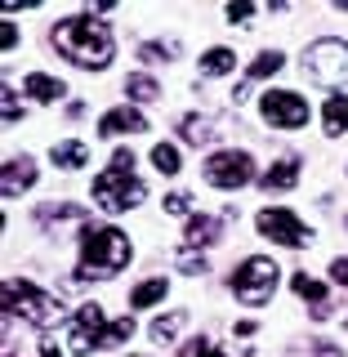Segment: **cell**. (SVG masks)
Instances as JSON below:
<instances>
[{"mask_svg":"<svg viewBox=\"0 0 348 357\" xmlns=\"http://www.w3.org/2000/svg\"><path fill=\"white\" fill-rule=\"evenodd\" d=\"M134 335V321L121 317V321H107L98 304H81L67 326V349L72 353H94V349H107V344H121Z\"/></svg>","mask_w":348,"mask_h":357,"instance_id":"5","label":"cell"},{"mask_svg":"<svg viewBox=\"0 0 348 357\" xmlns=\"http://www.w3.org/2000/svg\"><path fill=\"white\" fill-rule=\"evenodd\" d=\"M40 353H45V357H63V353H59V344H54L50 335H45V340H40Z\"/></svg>","mask_w":348,"mask_h":357,"instance_id":"34","label":"cell"},{"mask_svg":"<svg viewBox=\"0 0 348 357\" xmlns=\"http://www.w3.org/2000/svg\"><path fill=\"white\" fill-rule=\"evenodd\" d=\"M290 286H295V295L304 299V304H312V312H317V317H326V286H321L317 277L295 273V277H290Z\"/></svg>","mask_w":348,"mask_h":357,"instance_id":"15","label":"cell"},{"mask_svg":"<svg viewBox=\"0 0 348 357\" xmlns=\"http://www.w3.org/2000/svg\"><path fill=\"white\" fill-rule=\"evenodd\" d=\"M183 321H188V312H170V317H156V321H152V340H174V335L183 331Z\"/></svg>","mask_w":348,"mask_h":357,"instance_id":"25","label":"cell"},{"mask_svg":"<svg viewBox=\"0 0 348 357\" xmlns=\"http://www.w3.org/2000/svg\"><path fill=\"white\" fill-rule=\"evenodd\" d=\"M143 197H148V188H143V178H134V152L116 148L112 161H107V170L94 178V201L107 210V215H126V210L139 206Z\"/></svg>","mask_w":348,"mask_h":357,"instance_id":"3","label":"cell"},{"mask_svg":"<svg viewBox=\"0 0 348 357\" xmlns=\"http://www.w3.org/2000/svg\"><path fill=\"white\" fill-rule=\"evenodd\" d=\"M50 161H54V165H63V170H81V165L89 161V148H85L81 139H67V143H54Z\"/></svg>","mask_w":348,"mask_h":357,"instance_id":"16","label":"cell"},{"mask_svg":"<svg viewBox=\"0 0 348 357\" xmlns=\"http://www.w3.org/2000/svg\"><path fill=\"white\" fill-rule=\"evenodd\" d=\"M304 72H308L317 85H326V89L344 85V81H348V45L335 40V36L312 40L308 50H304Z\"/></svg>","mask_w":348,"mask_h":357,"instance_id":"7","label":"cell"},{"mask_svg":"<svg viewBox=\"0 0 348 357\" xmlns=\"http://www.w3.org/2000/svg\"><path fill=\"white\" fill-rule=\"evenodd\" d=\"M295 178H299V156H286V161H277V165H268V170H264L259 188H264V192H290Z\"/></svg>","mask_w":348,"mask_h":357,"instance_id":"13","label":"cell"},{"mask_svg":"<svg viewBox=\"0 0 348 357\" xmlns=\"http://www.w3.org/2000/svg\"><path fill=\"white\" fill-rule=\"evenodd\" d=\"M22 89H27L36 103H59V98L67 94V85L59 81V76H45V72H31L27 81H22Z\"/></svg>","mask_w":348,"mask_h":357,"instance_id":"14","label":"cell"},{"mask_svg":"<svg viewBox=\"0 0 348 357\" xmlns=\"http://www.w3.org/2000/svg\"><path fill=\"white\" fill-rule=\"evenodd\" d=\"M0 308H5L9 321H31V326L50 331L54 321H63V299L50 295V290L31 286V282H5V290H0Z\"/></svg>","mask_w":348,"mask_h":357,"instance_id":"4","label":"cell"},{"mask_svg":"<svg viewBox=\"0 0 348 357\" xmlns=\"http://www.w3.org/2000/svg\"><path fill=\"white\" fill-rule=\"evenodd\" d=\"M188 206H192V197H188V192H174V197H165V215H183Z\"/></svg>","mask_w":348,"mask_h":357,"instance_id":"30","label":"cell"},{"mask_svg":"<svg viewBox=\"0 0 348 357\" xmlns=\"http://www.w3.org/2000/svg\"><path fill=\"white\" fill-rule=\"evenodd\" d=\"M179 357H223V353L206 340V335H197V340H188L183 349H179Z\"/></svg>","mask_w":348,"mask_h":357,"instance_id":"28","label":"cell"},{"mask_svg":"<svg viewBox=\"0 0 348 357\" xmlns=\"http://www.w3.org/2000/svg\"><path fill=\"white\" fill-rule=\"evenodd\" d=\"M139 59L143 63H170V59H179V45L174 40H143L139 45Z\"/></svg>","mask_w":348,"mask_h":357,"instance_id":"23","label":"cell"},{"mask_svg":"<svg viewBox=\"0 0 348 357\" xmlns=\"http://www.w3.org/2000/svg\"><path fill=\"white\" fill-rule=\"evenodd\" d=\"M232 67H237V54L232 50H210V54H201V72L206 76H223V72H232Z\"/></svg>","mask_w":348,"mask_h":357,"instance_id":"22","label":"cell"},{"mask_svg":"<svg viewBox=\"0 0 348 357\" xmlns=\"http://www.w3.org/2000/svg\"><path fill=\"white\" fill-rule=\"evenodd\" d=\"M259 232L277 245H308L312 241V228L299 223L295 210H259Z\"/></svg>","mask_w":348,"mask_h":357,"instance_id":"10","label":"cell"},{"mask_svg":"<svg viewBox=\"0 0 348 357\" xmlns=\"http://www.w3.org/2000/svg\"><path fill=\"white\" fill-rule=\"evenodd\" d=\"M206 178L215 188H223V192H232V188H245L255 178V161L250 152H237V148H223L206 161Z\"/></svg>","mask_w":348,"mask_h":357,"instance_id":"8","label":"cell"},{"mask_svg":"<svg viewBox=\"0 0 348 357\" xmlns=\"http://www.w3.org/2000/svg\"><path fill=\"white\" fill-rule=\"evenodd\" d=\"M152 165L161 174H179V152H174V143H156L152 148Z\"/></svg>","mask_w":348,"mask_h":357,"instance_id":"26","label":"cell"},{"mask_svg":"<svg viewBox=\"0 0 348 357\" xmlns=\"http://www.w3.org/2000/svg\"><path fill=\"white\" fill-rule=\"evenodd\" d=\"M179 130H183V139L192 143V148L215 143V130H210V121H201V116H183V121H179Z\"/></svg>","mask_w":348,"mask_h":357,"instance_id":"24","label":"cell"},{"mask_svg":"<svg viewBox=\"0 0 348 357\" xmlns=\"http://www.w3.org/2000/svg\"><path fill=\"white\" fill-rule=\"evenodd\" d=\"M321 116H326V134H331V139L348 134V94H335L331 103L321 107Z\"/></svg>","mask_w":348,"mask_h":357,"instance_id":"20","label":"cell"},{"mask_svg":"<svg viewBox=\"0 0 348 357\" xmlns=\"http://www.w3.org/2000/svg\"><path fill=\"white\" fill-rule=\"evenodd\" d=\"M277 282H282V268L268 259V255H250V259H241L237 273H232V295H237L241 304L259 308V304L273 299Z\"/></svg>","mask_w":348,"mask_h":357,"instance_id":"6","label":"cell"},{"mask_svg":"<svg viewBox=\"0 0 348 357\" xmlns=\"http://www.w3.org/2000/svg\"><path fill=\"white\" fill-rule=\"evenodd\" d=\"M134 259V245L121 228H81V264L72 282H107Z\"/></svg>","mask_w":348,"mask_h":357,"instance_id":"2","label":"cell"},{"mask_svg":"<svg viewBox=\"0 0 348 357\" xmlns=\"http://www.w3.org/2000/svg\"><path fill=\"white\" fill-rule=\"evenodd\" d=\"M165 290H170V282H165V277H148V282H139V286L130 290V308L156 304V299H165Z\"/></svg>","mask_w":348,"mask_h":357,"instance_id":"19","label":"cell"},{"mask_svg":"<svg viewBox=\"0 0 348 357\" xmlns=\"http://www.w3.org/2000/svg\"><path fill=\"white\" fill-rule=\"evenodd\" d=\"M250 14H255L250 5H228V18H232V22H250Z\"/></svg>","mask_w":348,"mask_h":357,"instance_id":"33","label":"cell"},{"mask_svg":"<svg viewBox=\"0 0 348 357\" xmlns=\"http://www.w3.org/2000/svg\"><path fill=\"white\" fill-rule=\"evenodd\" d=\"M174 264L183 268V273H192V277H197V273H206V255H197L192 245H183V250H179V259H174Z\"/></svg>","mask_w":348,"mask_h":357,"instance_id":"29","label":"cell"},{"mask_svg":"<svg viewBox=\"0 0 348 357\" xmlns=\"http://www.w3.org/2000/svg\"><path fill=\"white\" fill-rule=\"evenodd\" d=\"M121 130H148V116L143 112H134V107H116V112H107L103 121H98V139H112V134H121Z\"/></svg>","mask_w":348,"mask_h":357,"instance_id":"12","label":"cell"},{"mask_svg":"<svg viewBox=\"0 0 348 357\" xmlns=\"http://www.w3.org/2000/svg\"><path fill=\"white\" fill-rule=\"evenodd\" d=\"M259 112H264L268 126H277V130L308 126V98H299L295 89H268V94L259 98Z\"/></svg>","mask_w":348,"mask_h":357,"instance_id":"9","label":"cell"},{"mask_svg":"<svg viewBox=\"0 0 348 357\" xmlns=\"http://www.w3.org/2000/svg\"><path fill=\"white\" fill-rule=\"evenodd\" d=\"M126 94H130V103H152V98H161V85H156V76H148V72H130Z\"/></svg>","mask_w":348,"mask_h":357,"instance_id":"18","label":"cell"},{"mask_svg":"<svg viewBox=\"0 0 348 357\" xmlns=\"http://www.w3.org/2000/svg\"><path fill=\"white\" fill-rule=\"evenodd\" d=\"M36 215H40V223H67V219H81V206L63 201V206H40Z\"/></svg>","mask_w":348,"mask_h":357,"instance_id":"27","label":"cell"},{"mask_svg":"<svg viewBox=\"0 0 348 357\" xmlns=\"http://www.w3.org/2000/svg\"><path fill=\"white\" fill-rule=\"evenodd\" d=\"M344 228H348V215H344Z\"/></svg>","mask_w":348,"mask_h":357,"instance_id":"36","label":"cell"},{"mask_svg":"<svg viewBox=\"0 0 348 357\" xmlns=\"http://www.w3.org/2000/svg\"><path fill=\"white\" fill-rule=\"evenodd\" d=\"M36 183V161L31 156H14V161L5 165V197H18V192H27V188Z\"/></svg>","mask_w":348,"mask_h":357,"instance_id":"11","label":"cell"},{"mask_svg":"<svg viewBox=\"0 0 348 357\" xmlns=\"http://www.w3.org/2000/svg\"><path fill=\"white\" fill-rule=\"evenodd\" d=\"M282 67H286V54L282 50H264L259 59L250 63V72H245V76H250V81H268V76H277Z\"/></svg>","mask_w":348,"mask_h":357,"instance_id":"21","label":"cell"},{"mask_svg":"<svg viewBox=\"0 0 348 357\" xmlns=\"http://www.w3.org/2000/svg\"><path fill=\"white\" fill-rule=\"evenodd\" d=\"M5 121H18V98H14L9 85H5Z\"/></svg>","mask_w":348,"mask_h":357,"instance_id":"32","label":"cell"},{"mask_svg":"<svg viewBox=\"0 0 348 357\" xmlns=\"http://www.w3.org/2000/svg\"><path fill=\"white\" fill-rule=\"evenodd\" d=\"M215 237H219V215H192L188 219V245L192 250L197 245H210Z\"/></svg>","mask_w":348,"mask_h":357,"instance_id":"17","label":"cell"},{"mask_svg":"<svg viewBox=\"0 0 348 357\" xmlns=\"http://www.w3.org/2000/svg\"><path fill=\"white\" fill-rule=\"evenodd\" d=\"M331 277H335V282H340V286L348 290V259H335V264H331Z\"/></svg>","mask_w":348,"mask_h":357,"instance_id":"31","label":"cell"},{"mask_svg":"<svg viewBox=\"0 0 348 357\" xmlns=\"http://www.w3.org/2000/svg\"><path fill=\"white\" fill-rule=\"evenodd\" d=\"M317 357H340V353H335L331 344H317Z\"/></svg>","mask_w":348,"mask_h":357,"instance_id":"35","label":"cell"},{"mask_svg":"<svg viewBox=\"0 0 348 357\" xmlns=\"http://www.w3.org/2000/svg\"><path fill=\"white\" fill-rule=\"evenodd\" d=\"M344 326H348V321H344Z\"/></svg>","mask_w":348,"mask_h":357,"instance_id":"37","label":"cell"},{"mask_svg":"<svg viewBox=\"0 0 348 357\" xmlns=\"http://www.w3.org/2000/svg\"><path fill=\"white\" fill-rule=\"evenodd\" d=\"M50 40H54V50H59L63 59H72L76 67H89V72L107 67L112 54H116V45H112V31H107L94 14H76V18L54 22Z\"/></svg>","mask_w":348,"mask_h":357,"instance_id":"1","label":"cell"}]
</instances>
